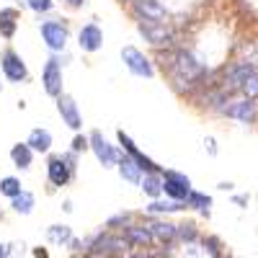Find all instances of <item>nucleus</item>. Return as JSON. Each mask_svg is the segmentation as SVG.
Listing matches in <instances>:
<instances>
[{
  "label": "nucleus",
  "instance_id": "obj_12",
  "mask_svg": "<svg viewBox=\"0 0 258 258\" xmlns=\"http://www.w3.org/2000/svg\"><path fill=\"white\" fill-rule=\"evenodd\" d=\"M75 44L83 54H96L103 49V29L96 21H85L75 34Z\"/></svg>",
  "mask_w": 258,
  "mask_h": 258
},
{
  "label": "nucleus",
  "instance_id": "obj_27",
  "mask_svg": "<svg viewBox=\"0 0 258 258\" xmlns=\"http://www.w3.org/2000/svg\"><path fill=\"white\" fill-rule=\"evenodd\" d=\"M26 8H29L31 13H36L39 18H47V16L54 13L57 0H26Z\"/></svg>",
  "mask_w": 258,
  "mask_h": 258
},
{
  "label": "nucleus",
  "instance_id": "obj_5",
  "mask_svg": "<svg viewBox=\"0 0 258 258\" xmlns=\"http://www.w3.org/2000/svg\"><path fill=\"white\" fill-rule=\"evenodd\" d=\"M0 73H3L6 83H11V85H24V83L31 80V70H29L26 59L11 44H6L0 49Z\"/></svg>",
  "mask_w": 258,
  "mask_h": 258
},
{
  "label": "nucleus",
  "instance_id": "obj_14",
  "mask_svg": "<svg viewBox=\"0 0 258 258\" xmlns=\"http://www.w3.org/2000/svg\"><path fill=\"white\" fill-rule=\"evenodd\" d=\"M124 238L129 240V245L132 248H137V250H147V248H153L155 245V238H153V232L147 230V225L142 222V220H137V222H132L124 232Z\"/></svg>",
  "mask_w": 258,
  "mask_h": 258
},
{
  "label": "nucleus",
  "instance_id": "obj_4",
  "mask_svg": "<svg viewBox=\"0 0 258 258\" xmlns=\"http://www.w3.org/2000/svg\"><path fill=\"white\" fill-rule=\"evenodd\" d=\"M88 137H91V155L96 158V163L103 170H116V165H119V160L124 155L119 150V145L111 142L109 137L101 132V129H91Z\"/></svg>",
  "mask_w": 258,
  "mask_h": 258
},
{
  "label": "nucleus",
  "instance_id": "obj_16",
  "mask_svg": "<svg viewBox=\"0 0 258 258\" xmlns=\"http://www.w3.org/2000/svg\"><path fill=\"white\" fill-rule=\"evenodd\" d=\"M26 145L34 150L36 155H49L52 145H54V135L49 132L47 126H34L29 132V137H26Z\"/></svg>",
  "mask_w": 258,
  "mask_h": 258
},
{
  "label": "nucleus",
  "instance_id": "obj_1",
  "mask_svg": "<svg viewBox=\"0 0 258 258\" xmlns=\"http://www.w3.org/2000/svg\"><path fill=\"white\" fill-rule=\"evenodd\" d=\"M78 165H80V155H75L73 150L64 153H49L47 163H44V176L52 191L68 188L75 178H78Z\"/></svg>",
  "mask_w": 258,
  "mask_h": 258
},
{
  "label": "nucleus",
  "instance_id": "obj_38",
  "mask_svg": "<svg viewBox=\"0 0 258 258\" xmlns=\"http://www.w3.org/2000/svg\"><path fill=\"white\" fill-rule=\"evenodd\" d=\"M78 258H109V255H103V253H96V250H88V253H83Z\"/></svg>",
  "mask_w": 258,
  "mask_h": 258
},
{
  "label": "nucleus",
  "instance_id": "obj_34",
  "mask_svg": "<svg viewBox=\"0 0 258 258\" xmlns=\"http://www.w3.org/2000/svg\"><path fill=\"white\" fill-rule=\"evenodd\" d=\"M13 253H18L16 243H0V258H11Z\"/></svg>",
  "mask_w": 258,
  "mask_h": 258
},
{
  "label": "nucleus",
  "instance_id": "obj_23",
  "mask_svg": "<svg viewBox=\"0 0 258 258\" xmlns=\"http://www.w3.org/2000/svg\"><path fill=\"white\" fill-rule=\"evenodd\" d=\"M140 191L147 197V202L163 199V173H145L142 183H140Z\"/></svg>",
  "mask_w": 258,
  "mask_h": 258
},
{
  "label": "nucleus",
  "instance_id": "obj_13",
  "mask_svg": "<svg viewBox=\"0 0 258 258\" xmlns=\"http://www.w3.org/2000/svg\"><path fill=\"white\" fill-rule=\"evenodd\" d=\"M54 106H57V114H59L62 124L68 126L70 132H83V111H80L78 101H75L70 93H62V96L54 101Z\"/></svg>",
  "mask_w": 258,
  "mask_h": 258
},
{
  "label": "nucleus",
  "instance_id": "obj_31",
  "mask_svg": "<svg viewBox=\"0 0 258 258\" xmlns=\"http://www.w3.org/2000/svg\"><path fill=\"white\" fill-rule=\"evenodd\" d=\"M204 150H207V155H209V158H217L220 147H217V140H214L212 135H207V137H204Z\"/></svg>",
  "mask_w": 258,
  "mask_h": 258
},
{
  "label": "nucleus",
  "instance_id": "obj_19",
  "mask_svg": "<svg viewBox=\"0 0 258 258\" xmlns=\"http://www.w3.org/2000/svg\"><path fill=\"white\" fill-rule=\"evenodd\" d=\"M186 207H188L191 212H197V214H202V217H207V220H209V217H212L214 199H212V194L194 188V191L188 194V199H186Z\"/></svg>",
  "mask_w": 258,
  "mask_h": 258
},
{
  "label": "nucleus",
  "instance_id": "obj_11",
  "mask_svg": "<svg viewBox=\"0 0 258 258\" xmlns=\"http://www.w3.org/2000/svg\"><path fill=\"white\" fill-rule=\"evenodd\" d=\"M222 119L238 121V124H245V126L258 124V101L243 98V96H235V98L227 103V109H225Z\"/></svg>",
  "mask_w": 258,
  "mask_h": 258
},
{
  "label": "nucleus",
  "instance_id": "obj_32",
  "mask_svg": "<svg viewBox=\"0 0 258 258\" xmlns=\"http://www.w3.org/2000/svg\"><path fill=\"white\" fill-rule=\"evenodd\" d=\"M68 250H70V253H75V255H83V253H85V240L75 235V238L70 240V245H68Z\"/></svg>",
  "mask_w": 258,
  "mask_h": 258
},
{
  "label": "nucleus",
  "instance_id": "obj_22",
  "mask_svg": "<svg viewBox=\"0 0 258 258\" xmlns=\"http://www.w3.org/2000/svg\"><path fill=\"white\" fill-rule=\"evenodd\" d=\"M73 238H75L73 227L64 225V222H54V225L47 227V240H49L52 245H57V248H68Z\"/></svg>",
  "mask_w": 258,
  "mask_h": 258
},
{
  "label": "nucleus",
  "instance_id": "obj_10",
  "mask_svg": "<svg viewBox=\"0 0 258 258\" xmlns=\"http://www.w3.org/2000/svg\"><path fill=\"white\" fill-rule=\"evenodd\" d=\"M191 191H194L191 176L181 173V170H176V168H165L163 170V197L165 199H173V202H183L186 204Z\"/></svg>",
  "mask_w": 258,
  "mask_h": 258
},
{
  "label": "nucleus",
  "instance_id": "obj_6",
  "mask_svg": "<svg viewBox=\"0 0 258 258\" xmlns=\"http://www.w3.org/2000/svg\"><path fill=\"white\" fill-rule=\"evenodd\" d=\"M121 62H124V68L132 73L135 78H145V80H153L158 75V64L153 59V54H147L145 49L135 47V44H126L121 47Z\"/></svg>",
  "mask_w": 258,
  "mask_h": 258
},
{
  "label": "nucleus",
  "instance_id": "obj_21",
  "mask_svg": "<svg viewBox=\"0 0 258 258\" xmlns=\"http://www.w3.org/2000/svg\"><path fill=\"white\" fill-rule=\"evenodd\" d=\"M8 207H11L13 214H18V217H29V214H34V209H36V194L24 188L16 199L8 202Z\"/></svg>",
  "mask_w": 258,
  "mask_h": 258
},
{
  "label": "nucleus",
  "instance_id": "obj_40",
  "mask_svg": "<svg viewBox=\"0 0 258 258\" xmlns=\"http://www.w3.org/2000/svg\"><path fill=\"white\" fill-rule=\"evenodd\" d=\"M16 8L21 11V8H26V0H16Z\"/></svg>",
  "mask_w": 258,
  "mask_h": 258
},
{
  "label": "nucleus",
  "instance_id": "obj_9",
  "mask_svg": "<svg viewBox=\"0 0 258 258\" xmlns=\"http://www.w3.org/2000/svg\"><path fill=\"white\" fill-rule=\"evenodd\" d=\"M142 222L147 225V230L153 232V238H155V245L163 248V253L168 255L170 250H173V245L178 243V222H170L165 217H145L142 214Z\"/></svg>",
  "mask_w": 258,
  "mask_h": 258
},
{
  "label": "nucleus",
  "instance_id": "obj_33",
  "mask_svg": "<svg viewBox=\"0 0 258 258\" xmlns=\"http://www.w3.org/2000/svg\"><path fill=\"white\" fill-rule=\"evenodd\" d=\"M59 3H62V8H68V11H83L88 0H59Z\"/></svg>",
  "mask_w": 258,
  "mask_h": 258
},
{
  "label": "nucleus",
  "instance_id": "obj_36",
  "mask_svg": "<svg viewBox=\"0 0 258 258\" xmlns=\"http://www.w3.org/2000/svg\"><path fill=\"white\" fill-rule=\"evenodd\" d=\"M232 202L238 204L240 209H245V204H248V197H245V194H235V197H232Z\"/></svg>",
  "mask_w": 258,
  "mask_h": 258
},
{
  "label": "nucleus",
  "instance_id": "obj_39",
  "mask_svg": "<svg viewBox=\"0 0 258 258\" xmlns=\"http://www.w3.org/2000/svg\"><path fill=\"white\" fill-rule=\"evenodd\" d=\"M62 212H68V214L73 212V202H70V199H64V202H62Z\"/></svg>",
  "mask_w": 258,
  "mask_h": 258
},
{
  "label": "nucleus",
  "instance_id": "obj_26",
  "mask_svg": "<svg viewBox=\"0 0 258 258\" xmlns=\"http://www.w3.org/2000/svg\"><path fill=\"white\" fill-rule=\"evenodd\" d=\"M24 191V181L21 176H0V197L3 199H16L18 194Z\"/></svg>",
  "mask_w": 258,
  "mask_h": 258
},
{
  "label": "nucleus",
  "instance_id": "obj_42",
  "mask_svg": "<svg viewBox=\"0 0 258 258\" xmlns=\"http://www.w3.org/2000/svg\"><path fill=\"white\" fill-rule=\"evenodd\" d=\"M119 3H124V6H129V3H135V0H119Z\"/></svg>",
  "mask_w": 258,
  "mask_h": 258
},
{
  "label": "nucleus",
  "instance_id": "obj_29",
  "mask_svg": "<svg viewBox=\"0 0 258 258\" xmlns=\"http://www.w3.org/2000/svg\"><path fill=\"white\" fill-rule=\"evenodd\" d=\"M70 150L75 155H83V153H91V137L83 135V132H75L73 142H70Z\"/></svg>",
  "mask_w": 258,
  "mask_h": 258
},
{
  "label": "nucleus",
  "instance_id": "obj_24",
  "mask_svg": "<svg viewBox=\"0 0 258 258\" xmlns=\"http://www.w3.org/2000/svg\"><path fill=\"white\" fill-rule=\"evenodd\" d=\"M137 220H140L137 212H116V214H111V217L103 222V227L109 230V232H124L129 225L137 222Z\"/></svg>",
  "mask_w": 258,
  "mask_h": 258
},
{
  "label": "nucleus",
  "instance_id": "obj_28",
  "mask_svg": "<svg viewBox=\"0 0 258 258\" xmlns=\"http://www.w3.org/2000/svg\"><path fill=\"white\" fill-rule=\"evenodd\" d=\"M240 96H243V98H253V101H258V70L250 73V75L245 78L243 88H240Z\"/></svg>",
  "mask_w": 258,
  "mask_h": 258
},
{
  "label": "nucleus",
  "instance_id": "obj_7",
  "mask_svg": "<svg viewBox=\"0 0 258 258\" xmlns=\"http://www.w3.org/2000/svg\"><path fill=\"white\" fill-rule=\"evenodd\" d=\"M126 11L135 18V24L137 21H147V24H168V21L173 18L163 0H135V3L126 6Z\"/></svg>",
  "mask_w": 258,
  "mask_h": 258
},
{
  "label": "nucleus",
  "instance_id": "obj_41",
  "mask_svg": "<svg viewBox=\"0 0 258 258\" xmlns=\"http://www.w3.org/2000/svg\"><path fill=\"white\" fill-rule=\"evenodd\" d=\"M3 85H6V78H3V73H0V93H3Z\"/></svg>",
  "mask_w": 258,
  "mask_h": 258
},
{
  "label": "nucleus",
  "instance_id": "obj_2",
  "mask_svg": "<svg viewBox=\"0 0 258 258\" xmlns=\"http://www.w3.org/2000/svg\"><path fill=\"white\" fill-rule=\"evenodd\" d=\"M39 36H41V44L49 49V54H62L68 52L70 47V39H73V26L68 18L62 16H47V18H39Z\"/></svg>",
  "mask_w": 258,
  "mask_h": 258
},
{
  "label": "nucleus",
  "instance_id": "obj_35",
  "mask_svg": "<svg viewBox=\"0 0 258 258\" xmlns=\"http://www.w3.org/2000/svg\"><path fill=\"white\" fill-rule=\"evenodd\" d=\"M31 253H34V258H49V250H47L44 245H36Z\"/></svg>",
  "mask_w": 258,
  "mask_h": 258
},
{
  "label": "nucleus",
  "instance_id": "obj_17",
  "mask_svg": "<svg viewBox=\"0 0 258 258\" xmlns=\"http://www.w3.org/2000/svg\"><path fill=\"white\" fill-rule=\"evenodd\" d=\"M8 158H11V165H13L16 170L26 173V170H31V165H34L36 153H34V150L26 145V140H24V142H16V145L8 150Z\"/></svg>",
  "mask_w": 258,
  "mask_h": 258
},
{
  "label": "nucleus",
  "instance_id": "obj_25",
  "mask_svg": "<svg viewBox=\"0 0 258 258\" xmlns=\"http://www.w3.org/2000/svg\"><path fill=\"white\" fill-rule=\"evenodd\" d=\"M181 245H194L202 240V232H199V225L194 220H183L178 222V238H176Z\"/></svg>",
  "mask_w": 258,
  "mask_h": 258
},
{
  "label": "nucleus",
  "instance_id": "obj_3",
  "mask_svg": "<svg viewBox=\"0 0 258 258\" xmlns=\"http://www.w3.org/2000/svg\"><path fill=\"white\" fill-rule=\"evenodd\" d=\"M140 39L145 44L153 49V52H160V49H173V47H181V31L176 24H147V21H137L135 24Z\"/></svg>",
  "mask_w": 258,
  "mask_h": 258
},
{
  "label": "nucleus",
  "instance_id": "obj_30",
  "mask_svg": "<svg viewBox=\"0 0 258 258\" xmlns=\"http://www.w3.org/2000/svg\"><path fill=\"white\" fill-rule=\"evenodd\" d=\"M124 258H165V253L163 250H158V253H153V250H135V253H126Z\"/></svg>",
  "mask_w": 258,
  "mask_h": 258
},
{
  "label": "nucleus",
  "instance_id": "obj_37",
  "mask_svg": "<svg viewBox=\"0 0 258 258\" xmlns=\"http://www.w3.org/2000/svg\"><path fill=\"white\" fill-rule=\"evenodd\" d=\"M217 188H220V191H232V188H235V183H232V181H220V183H217Z\"/></svg>",
  "mask_w": 258,
  "mask_h": 258
},
{
  "label": "nucleus",
  "instance_id": "obj_8",
  "mask_svg": "<svg viewBox=\"0 0 258 258\" xmlns=\"http://www.w3.org/2000/svg\"><path fill=\"white\" fill-rule=\"evenodd\" d=\"M41 91H44L52 101H57L64 93V68L57 54H49L44 68H41Z\"/></svg>",
  "mask_w": 258,
  "mask_h": 258
},
{
  "label": "nucleus",
  "instance_id": "obj_18",
  "mask_svg": "<svg viewBox=\"0 0 258 258\" xmlns=\"http://www.w3.org/2000/svg\"><path fill=\"white\" fill-rule=\"evenodd\" d=\"M18 26H21V11L16 6L0 8V39L11 41L18 34Z\"/></svg>",
  "mask_w": 258,
  "mask_h": 258
},
{
  "label": "nucleus",
  "instance_id": "obj_20",
  "mask_svg": "<svg viewBox=\"0 0 258 258\" xmlns=\"http://www.w3.org/2000/svg\"><path fill=\"white\" fill-rule=\"evenodd\" d=\"M116 173H119V178L124 181V183H129V186H140L142 183V168L129 158V155H121V160H119V165H116Z\"/></svg>",
  "mask_w": 258,
  "mask_h": 258
},
{
  "label": "nucleus",
  "instance_id": "obj_15",
  "mask_svg": "<svg viewBox=\"0 0 258 258\" xmlns=\"http://www.w3.org/2000/svg\"><path fill=\"white\" fill-rule=\"evenodd\" d=\"M181 212H188V207L183 202H173V199H153L147 202L142 214L145 217H168V214H181Z\"/></svg>",
  "mask_w": 258,
  "mask_h": 258
}]
</instances>
